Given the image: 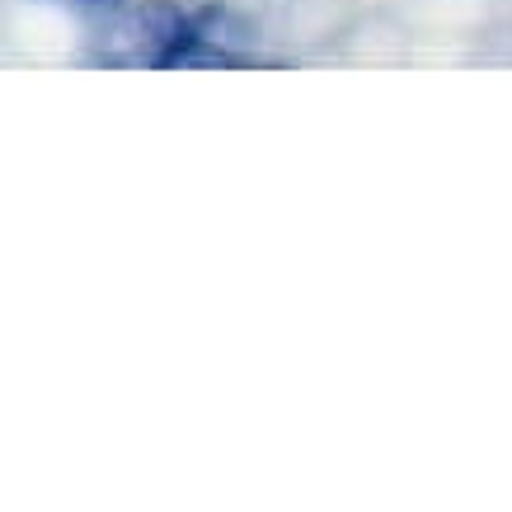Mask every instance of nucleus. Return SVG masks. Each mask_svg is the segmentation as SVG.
<instances>
[{"mask_svg":"<svg viewBox=\"0 0 512 512\" xmlns=\"http://www.w3.org/2000/svg\"><path fill=\"white\" fill-rule=\"evenodd\" d=\"M188 24H193V19H188V10L179 0H141L137 5V33L151 43V62H156Z\"/></svg>","mask_w":512,"mask_h":512,"instance_id":"obj_1","label":"nucleus"},{"mask_svg":"<svg viewBox=\"0 0 512 512\" xmlns=\"http://www.w3.org/2000/svg\"><path fill=\"white\" fill-rule=\"evenodd\" d=\"M80 5H90V10H118L123 0H80Z\"/></svg>","mask_w":512,"mask_h":512,"instance_id":"obj_2","label":"nucleus"}]
</instances>
